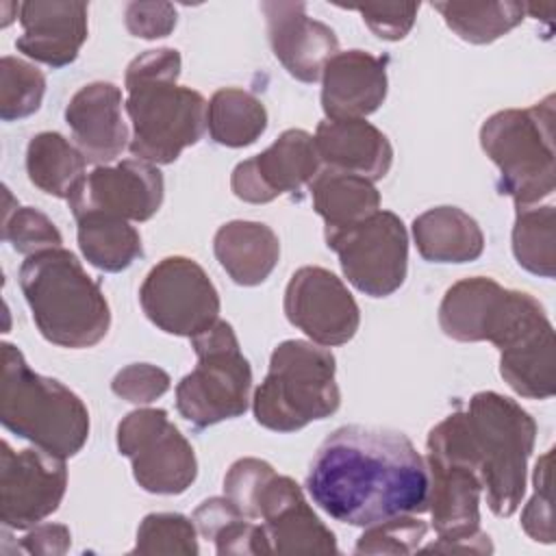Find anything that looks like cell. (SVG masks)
<instances>
[{"mask_svg":"<svg viewBox=\"0 0 556 556\" xmlns=\"http://www.w3.org/2000/svg\"><path fill=\"white\" fill-rule=\"evenodd\" d=\"M428 532L426 521L415 515H397L365 528L354 554H413Z\"/></svg>","mask_w":556,"mask_h":556,"instance_id":"cell-37","label":"cell"},{"mask_svg":"<svg viewBox=\"0 0 556 556\" xmlns=\"http://www.w3.org/2000/svg\"><path fill=\"white\" fill-rule=\"evenodd\" d=\"M87 159L61 132L46 130L35 135L26 148V174L30 182L48 195L70 200L83 182Z\"/></svg>","mask_w":556,"mask_h":556,"instance_id":"cell-28","label":"cell"},{"mask_svg":"<svg viewBox=\"0 0 556 556\" xmlns=\"http://www.w3.org/2000/svg\"><path fill=\"white\" fill-rule=\"evenodd\" d=\"M76 224L83 256L102 271H124L143 254L141 237L126 219L87 213L76 217Z\"/></svg>","mask_w":556,"mask_h":556,"instance_id":"cell-29","label":"cell"},{"mask_svg":"<svg viewBox=\"0 0 556 556\" xmlns=\"http://www.w3.org/2000/svg\"><path fill=\"white\" fill-rule=\"evenodd\" d=\"M552 324L543 304L526 291L504 289L486 276L454 282L439 306L445 337L463 343L489 341L500 352Z\"/></svg>","mask_w":556,"mask_h":556,"instance_id":"cell-9","label":"cell"},{"mask_svg":"<svg viewBox=\"0 0 556 556\" xmlns=\"http://www.w3.org/2000/svg\"><path fill=\"white\" fill-rule=\"evenodd\" d=\"M193 523L204 539L215 543V552L226 554H271L265 528L248 519L226 495L204 500Z\"/></svg>","mask_w":556,"mask_h":556,"instance_id":"cell-31","label":"cell"},{"mask_svg":"<svg viewBox=\"0 0 556 556\" xmlns=\"http://www.w3.org/2000/svg\"><path fill=\"white\" fill-rule=\"evenodd\" d=\"M534 493L521 513L523 532L539 543H554V519H552V450H547L532 473Z\"/></svg>","mask_w":556,"mask_h":556,"instance_id":"cell-38","label":"cell"},{"mask_svg":"<svg viewBox=\"0 0 556 556\" xmlns=\"http://www.w3.org/2000/svg\"><path fill=\"white\" fill-rule=\"evenodd\" d=\"M363 15L367 28L387 41L404 39L417 17L419 4L402 2V4H365V7H348Z\"/></svg>","mask_w":556,"mask_h":556,"instance_id":"cell-40","label":"cell"},{"mask_svg":"<svg viewBox=\"0 0 556 556\" xmlns=\"http://www.w3.org/2000/svg\"><path fill=\"white\" fill-rule=\"evenodd\" d=\"M65 122L89 163L106 165L130 143L122 115V91L113 83L96 80L80 87L65 106Z\"/></svg>","mask_w":556,"mask_h":556,"instance_id":"cell-21","label":"cell"},{"mask_svg":"<svg viewBox=\"0 0 556 556\" xmlns=\"http://www.w3.org/2000/svg\"><path fill=\"white\" fill-rule=\"evenodd\" d=\"M165 182L156 165L141 159H124L89 172L67 204L74 217L100 213L126 222H146L161 208Z\"/></svg>","mask_w":556,"mask_h":556,"instance_id":"cell-17","label":"cell"},{"mask_svg":"<svg viewBox=\"0 0 556 556\" xmlns=\"http://www.w3.org/2000/svg\"><path fill=\"white\" fill-rule=\"evenodd\" d=\"M226 497L263 521L271 554H337V539L315 515L300 484L261 458H239L224 478Z\"/></svg>","mask_w":556,"mask_h":556,"instance_id":"cell-6","label":"cell"},{"mask_svg":"<svg viewBox=\"0 0 556 556\" xmlns=\"http://www.w3.org/2000/svg\"><path fill=\"white\" fill-rule=\"evenodd\" d=\"M0 421L9 432L61 458L76 456L89 439L83 400L63 382L33 371L13 343H2Z\"/></svg>","mask_w":556,"mask_h":556,"instance_id":"cell-5","label":"cell"},{"mask_svg":"<svg viewBox=\"0 0 556 556\" xmlns=\"http://www.w3.org/2000/svg\"><path fill=\"white\" fill-rule=\"evenodd\" d=\"M306 491L332 519L367 528L397 515L426 513L430 478L406 434L343 426L319 445Z\"/></svg>","mask_w":556,"mask_h":556,"instance_id":"cell-1","label":"cell"},{"mask_svg":"<svg viewBox=\"0 0 556 556\" xmlns=\"http://www.w3.org/2000/svg\"><path fill=\"white\" fill-rule=\"evenodd\" d=\"M480 146L500 169V191L532 206L556 189L554 96L530 109H504L484 119Z\"/></svg>","mask_w":556,"mask_h":556,"instance_id":"cell-8","label":"cell"},{"mask_svg":"<svg viewBox=\"0 0 556 556\" xmlns=\"http://www.w3.org/2000/svg\"><path fill=\"white\" fill-rule=\"evenodd\" d=\"M534 439L536 424L528 410L502 393L480 391L430 428L426 445L430 454L469 465L486 491L491 513L510 517L526 495Z\"/></svg>","mask_w":556,"mask_h":556,"instance_id":"cell-2","label":"cell"},{"mask_svg":"<svg viewBox=\"0 0 556 556\" xmlns=\"http://www.w3.org/2000/svg\"><path fill=\"white\" fill-rule=\"evenodd\" d=\"M285 315L313 343L324 348L348 343L361 326L354 295L341 278L317 265L293 271L285 289Z\"/></svg>","mask_w":556,"mask_h":556,"instance_id":"cell-16","label":"cell"},{"mask_svg":"<svg viewBox=\"0 0 556 556\" xmlns=\"http://www.w3.org/2000/svg\"><path fill=\"white\" fill-rule=\"evenodd\" d=\"M22 35L15 46L28 59L50 67L76 61L87 41L89 4L72 0H26L17 4Z\"/></svg>","mask_w":556,"mask_h":556,"instance_id":"cell-20","label":"cell"},{"mask_svg":"<svg viewBox=\"0 0 556 556\" xmlns=\"http://www.w3.org/2000/svg\"><path fill=\"white\" fill-rule=\"evenodd\" d=\"M67 489L65 458L41 447L15 452L2 441L0 452V521L11 530H28L50 517Z\"/></svg>","mask_w":556,"mask_h":556,"instance_id":"cell-15","label":"cell"},{"mask_svg":"<svg viewBox=\"0 0 556 556\" xmlns=\"http://www.w3.org/2000/svg\"><path fill=\"white\" fill-rule=\"evenodd\" d=\"M274 56L302 83H317L326 63L339 52L334 30L313 20L304 2H261Z\"/></svg>","mask_w":556,"mask_h":556,"instance_id":"cell-19","label":"cell"},{"mask_svg":"<svg viewBox=\"0 0 556 556\" xmlns=\"http://www.w3.org/2000/svg\"><path fill=\"white\" fill-rule=\"evenodd\" d=\"M139 302L156 328L176 337L193 339L219 321V293L206 271L187 256L159 261L139 289Z\"/></svg>","mask_w":556,"mask_h":556,"instance_id":"cell-13","label":"cell"},{"mask_svg":"<svg viewBox=\"0 0 556 556\" xmlns=\"http://www.w3.org/2000/svg\"><path fill=\"white\" fill-rule=\"evenodd\" d=\"M430 491L428 510L432 528L439 534L437 543H428L426 552H469L491 554L489 534L480 530V493L482 482L478 473L454 458L428 452Z\"/></svg>","mask_w":556,"mask_h":556,"instance_id":"cell-14","label":"cell"},{"mask_svg":"<svg viewBox=\"0 0 556 556\" xmlns=\"http://www.w3.org/2000/svg\"><path fill=\"white\" fill-rule=\"evenodd\" d=\"M315 148L326 167L380 180L393 163L391 141L365 119H324L315 130Z\"/></svg>","mask_w":556,"mask_h":556,"instance_id":"cell-23","label":"cell"},{"mask_svg":"<svg viewBox=\"0 0 556 556\" xmlns=\"http://www.w3.org/2000/svg\"><path fill=\"white\" fill-rule=\"evenodd\" d=\"M313 135L302 128L285 130L267 150L241 161L230 176L232 193L250 204H265L282 193H298L319 174Z\"/></svg>","mask_w":556,"mask_h":556,"instance_id":"cell-18","label":"cell"},{"mask_svg":"<svg viewBox=\"0 0 556 556\" xmlns=\"http://www.w3.org/2000/svg\"><path fill=\"white\" fill-rule=\"evenodd\" d=\"M445 24L467 43H491L521 24V2H432Z\"/></svg>","mask_w":556,"mask_h":556,"instance_id":"cell-32","label":"cell"},{"mask_svg":"<svg viewBox=\"0 0 556 556\" xmlns=\"http://www.w3.org/2000/svg\"><path fill=\"white\" fill-rule=\"evenodd\" d=\"M337 361L313 341L287 339L269 358L265 380L252 397L254 419L274 432H295L339 410Z\"/></svg>","mask_w":556,"mask_h":556,"instance_id":"cell-7","label":"cell"},{"mask_svg":"<svg viewBox=\"0 0 556 556\" xmlns=\"http://www.w3.org/2000/svg\"><path fill=\"white\" fill-rule=\"evenodd\" d=\"M513 254L517 263L541 278L556 274V208L552 204L515 206Z\"/></svg>","mask_w":556,"mask_h":556,"instance_id":"cell-33","label":"cell"},{"mask_svg":"<svg viewBox=\"0 0 556 556\" xmlns=\"http://www.w3.org/2000/svg\"><path fill=\"white\" fill-rule=\"evenodd\" d=\"M326 245L337 252L343 276L369 298L395 293L408 269V232L391 211H376L363 222L326 230Z\"/></svg>","mask_w":556,"mask_h":556,"instance_id":"cell-11","label":"cell"},{"mask_svg":"<svg viewBox=\"0 0 556 556\" xmlns=\"http://www.w3.org/2000/svg\"><path fill=\"white\" fill-rule=\"evenodd\" d=\"M169 374L150 363H132L115 374L111 380V391L137 406L152 404L163 393L169 391Z\"/></svg>","mask_w":556,"mask_h":556,"instance_id":"cell-39","label":"cell"},{"mask_svg":"<svg viewBox=\"0 0 556 556\" xmlns=\"http://www.w3.org/2000/svg\"><path fill=\"white\" fill-rule=\"evenodd\" d=\"M198 547V528L193 519L180 513H150L137 528V543L130 554H178L195 556Z\"/></svg>","mask_w":556,"mask_h":556,"instance_id":"cell-35","label":"cell"},{"mask_svg":"<svg viewBox=\"0 0 556 556\" xmlns=\"http://www.w3.org/2000/svg\"><path fill=\"white\" fill-rule=\"evenodd\" d=\"M308 191L326 230L354 226L380 208V193L369 178L332 167L319 169Z\"/></svg>","mask_w":556,"mask_h":556,"instance_id":"cell-26","label":"cell"},{"mask_svg":"<svg viewBox=\"0 0 556 556\" xmlns=\"http://www.w3.org/2000/svg\"><path fill=\"white\" fill-rule=\"evenodd\" d=\"M72 545V532L63 523H37L22 541L20 549L39 556H61Z\"/></svg>","mask_w":556,"mask_h":556,"instance_id":"cell-42","label":"cell"},{"mask_svg":"<svg viewBox=\"0 0 556 556\" xmlns=\"http://www.w3.org/2000/svg\"><path fill=\"white\" fill-rule=\"evenodd\" d=\"M504 382L528 400H547L556 391L554 380V328L552 324L500 352Z\"/></svg>","mask_w":556,"mask_h":556,"instance_id":"cell-27","label":"cell"},{"mask_svg":"<svg viewBox=\"0 0 556 556\" xmlns=\"http://www.w3.org/2000/svg\"><path fill=\"white\" fill-rule=\"evenodd\" d=\"M198 365L176 387V408L195 428L241 417L250 406L252 369L228 321L191 339Z\"/></svg>","mask_w":556,"mask_h":556,"instance_id":"cell-10","label":"cell"},{"mask_svg":"<svg viewBox=\"0 0 556 556\" xmlns=\"http://www.w3.org/2000/svg\"><path fill=\"white\" fill-rule=\"evenodd\" d=\"M206 128L215 143L243 148L265 132L267 111L254 93L239 87H224L208 100Z\"/></svg>","mask_w":556,"mask_h":556,"instance_id":"cell-30","label":"cell"},{"mask_svg":"<svg viewBox=\"0 0 556 556\" xmlns=\"http://www.w3.org/2000/svg\"><path fill=\"white\" fill-rule=\"evenodd\" d=\"M20 287L46 341L67 350H85L106 337L109 302L70 250L52 248L26 256L20 267Z\"/></svg>","mask_w":556,"mask_h":556,"instance_id":"cell-4","label":"cell"},{"mask_svg":"<svg viewBox=\"0 0 556 556\" xmlns=\"http://www.w3.org/2000/svg\"><path fill=\"white\" fill-rule=\"evenodd\" d=\"M117 450L132 465L137 484L156 495L185 493L198 460L191 443L169 421L163 408H137L117 426Z\"/></svg>","mask_w":556,"mask_h":556,"instance_id":"cell-12","label":"cell"},{"mask_svg":"<svg viewBox=\"0 0 556 556\" xmlns=\"http://www.w3.org/2000/svg\"><path fill=\"white\" fill-rule=\"evenodd\" d=\"M417 252L430 263H469L484 250L478 222L458 206H434L413 219Z\"/></svg>","mask_w":556,"mask_h":556,"instance_id":"cell-25","label":"cell"},{"mask_svg":"<svg viewBox=\"0 0 556 556\" xmlns=\"http://www.w3.org/2000/svg\"><path fill=\"white\" fill-rule=\"evenodd\" d=\"M387 98V59L365 50L337 52L321 72L326 119H365Z\"/></svg>","mask_w":556,"mask_h":556,"instance_id":"cell-22","label":"cell"},{"mask_svg":"<svg viewBox=\"0 0 556 556\" xmlns=\"http://www.w3.org/2000/svg\"><path fill=\"white\" fill-rule=\"evenodd\" d=\"M176 9L169 2H130L124 20L130 35L141 39L167 37L176 26Z\"/></svg>","mask_w":556,"mask_h":556,"instance_id":"cell-41","label":"cell"},{"mask_svg":"<svg viewBox=\"0 0 556 556\" xmlns=\"http://www.w3.org/2000/svg\"><path fill=\"white\" fill-rule=\"evenodd\" d=\"M178 76L180 52L174 48L146 50L128 63L124 87L135 159L167 165L202 139L208 104L195 89L180 87Z\"/></svg>","mask_w":556,"mask_h":556,"instance_id":"cell-3","label":"cell"},{"mask_svg":"<svg viewBox=\"0 0 556 556\" xmlns=\"http://www.w3.org/2000/svg\"><path fill=\"white\" fill-rule=\"evenodd\" d=\"M213 252L232 282L241 287H256L276 269L280 241L263 222L232 219L215 232Z\"/></svg>","mask_w":556,"mask_h":556,"instance_id":"cell-24","label":"cell"},{"mask_svg":"<svg viewBox=\"0 0 556 556\" xmlns=\"http://www.w3.org/2000/svg\"><path fill=\"white\" fill-rule=\"evenodd\" d=\"M2 239L20 254H37L61 248L63 237L54 222L33 206H7L2 219Z\"/></svg>","mask_w":556,"mask_h":556,"instance_id":"cell-36","label":"cell"},{"mask_svg":"<svg viewBox=\"0 0 556 556\" xmlns=\"http://www.w3.org/2000/svg\"><path fill=\"white\" fill-rule=\"evenodd\" d=\"M46 93V76L33 63L17 56L0 61V117L22 119L39 111Z\"/></svg>","mask_w":556,"mask_h":556,"instance_id":"cell-34","label":"cell"}]
</instances>
